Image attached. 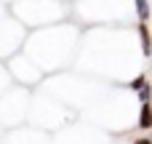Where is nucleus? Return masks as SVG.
I'll use <instances>...</instances> for the list:
<instances>
[{
    "instance_id": "f257e3e1",
    "label": "nucleus",
    "mask_w": 152,
    "mask_h": 144,
    "mask_svg": "<svg viewBox=\"0 0 152 144\" xmlns=\"http://www.w3.org/2000/svg\"><path fill=\"white\" fill-rule=\"evenodd\" d=\"M142 128H150V104H142V118H139Z\"/></svg>"
},
{
    "instance_id": "f03ea898",
    "label": "nucleus",
    "mask_w": 152,
    "mask_h": 144,
    "mask_svg": "<svg viewBox=\"0 0 152 144\" xmlns=\"http://www.w3.org/2000/svg\"><path fill=\"white\" fill-rule=\"evenodd\" d=\"M142 48H144V53H150V32H147V24H142Z\"/></svg>"
},
{
    "instance_id": "7ed1b4c3",
    "label": "nucleus",
    "mask_w": 152,
    "mask_h": 144,
    "mask_svg": "<svg viewBox=\"0 0 152 144\" xmlns=\"http://www.w3.org/2000/svg\"><path fill=\"white\" fill-rule=\"evenodd\" d=\"M136 11H139V16H142V19H147V11H150V3H144V0H142V3H136Z\"/></svg>"
},
{
    "instance_id": "20e7f679",
    "label": "nucleus",
    "mask_w": 152,
    "mask_h": 144,
    "mask_svg": "<svg viewBox=\"0 0 152 144\" xmlns=\"http://www.w3.org/2000/svg\"><path fill=\"white\" fill-rule=\"evenodd\" d=\"M144 86H147V77H144V75H142V77H136V80L131 83V88H136V91H139V88H144Z\"/></svg>"
},
{
    "instance_id": "39448f33",
    "label": "nucleus",
    "mask_w": 152,
    "mask_h": 144,
    "mask_svg": "<svg viewBox=\"0 0 152 144\" xmlns=\"http://www.w3.org/2000/svg\"><path fill=\"white\" fill-rule=\"evenodd\" d=\"M139 99H142V104H147V99H150V88H147V86L139 88Z\"/></svg>"
},
{
    "instance_id": "423d86ee",
    "label": "nucleus",
    "mask_w": 152,
    "mask_h": 144,
    "mask_svg": "<svg viewBox=\"0 0 152 144\" xmlns=\"http://www.w3.org/2000/svg\"><path fill=\"white\" fill-rule=\"evenodd\" d=\"M136 144H152V142H150V139H139Z\"/></svg>"
}]
</instances>
